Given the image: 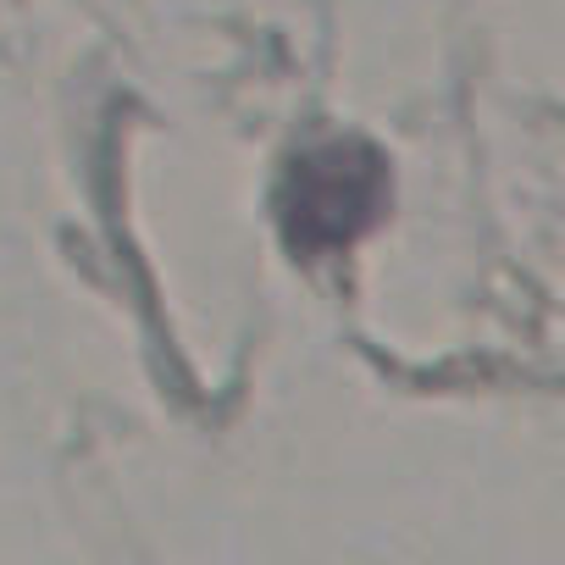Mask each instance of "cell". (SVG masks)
Returning a JSON list of instances; mask_svg holds the SVG:
<instances>
[{
  "label": "cell",
  "mask_w": 565,
  "mask_h": 565,
  "mask_svg": "<svg viewBox=\"0 0 565 565\" xmlns=\"http://www.w3.org/2000/svg\"><path fill=\"white\" fill-rule=\"evenodd\" d=\"M377 194H383V172H377V161L366 150L333 145V150L311 156L295 172V200H289L295 238L300 244H339V238H350L372 216Z\"/></svg>",
  "instance_id": "1"
}]
</instances>
